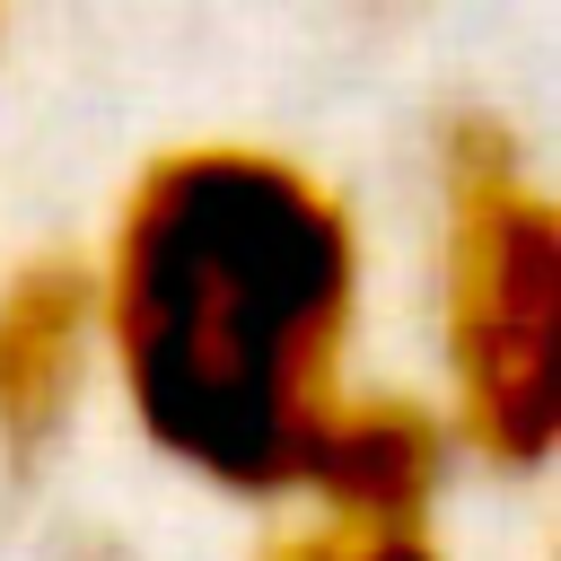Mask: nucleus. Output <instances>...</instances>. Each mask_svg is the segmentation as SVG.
<instances>
[{"label":"nucleus","instance_id":"obj_1","mask_svg":"<svg viewBox=\"0 0 561 561\" xmlns=\"http://www.w3.org/2000/svg\"><path fill=\"white\" fill-rule=\"evenodd\" d=\"M96 359L140 438L210 491L289 500L351 394L359 219L289 149H158L88 263Z\"/></svg>","mask_w":561,"mask_h":561},{"label":"nucleus","instance_id":"obj_2","mask_svg":"<svg viewBox=\"0 0 561 561\" xmlns=\"http://www.w3.org/2000/svg\"><path fill=\"white\" fill-rule=\"evenodd\" d=\"M438 307L456 430L535 473L561 438V210L500 123H456L438 149Z\"/></svg>","mask_w":561,"mask_h":561},{"label":"nucleus","instance_id":"obj_3","mask_svg":"<svg viewBox=\"0 0 561 561\" xmlns=\"http://www.w3.org/2000/svg\"><path fill=\"white\" fill-rule=\"evenodd\" d=\"M96 368V280L79 254H35L0 280V447L61 438Z\"/></svg>","mask_w":561,"mask_h":561},{"label":"nucleus","instance_id":"obj_4","mask_svg":"<svg viewBox=\"0 0 561 561\" xmlns=\"http://www.w3.org/2000/svg\"><path fill=\"white\" fill-rule=\"evenodd\" d=\"M447 465V430L403 394H342L333 421L307 447L298 500H316L333 526H421Z\"/></svg>","mask_w":561,"mask_h":561},{"label":"nucleus","instance_id":"obj_5","mask_svg":"<svg viewBox=\"0 0 561 561\" xmlns=\"http://www.w3.org/2000/svg\"><path fill=\"white\" fill-rule=\"evenodd\" d=\"M263 561H438V543L421 526H333V517H316V526L280 535Z\"/></svg>","mask_w":561,"mask_h":561}]
</instances>
